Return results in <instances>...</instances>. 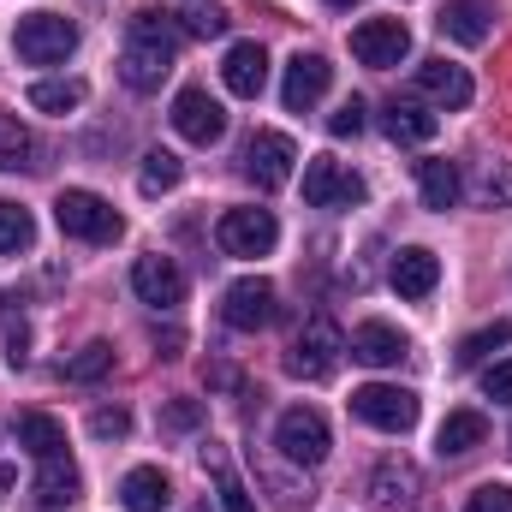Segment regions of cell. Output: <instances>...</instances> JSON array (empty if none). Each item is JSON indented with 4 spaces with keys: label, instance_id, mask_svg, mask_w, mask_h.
Returning <instances> with one entry per match:
<instances>
[{
    "label": "cell",
    "instance_id": "f546056e",
    "mask_svg": "<svg viewBox=\"0 0 512 512\" xmlns=\"http://www.w3.org/2000/svg\"><path fill=\"white\" fill-rule=\"evenodd\" d=\"M108 370H114V346L108 340H90L84 352L66 358V382H102Z\"/></svg>",
    "mask_w": 512,
    "mask_h": 512
},
{
    "label": "cell",
    "instance_id": "74e56055",
    "mask_svg": "<svg viewBox=\"0 0 512 512\" xmlns=\"http://www.w3.org/2000/svg\"><path fill=\"white\" fill-rule=\"evenodd\" d=\"M161 423H167V429H179V435H185V429H197V423H203V399H173V405L161 411Z\"/></svg>",
    "mask_w": 512,
    "mask_h": 512
},
{
    "label": "cell",
    "instance_id": "9a60e30c",
    "mask_svg": "<svg viewBox=\"0 0 512 512\" xmlns=\"http://www.w3.org/2000/svg\"><path fill=\"white\" fill-rule=\"evenodd\" d=\"M417 495H423V477H417L411 459H382V465L370 471V501H376L382 512L417 507Z\"/></svg>",
    "mask_w": 512,
    "mask_h": 512
},
{
    "label": "cell",
    "instance_id": "8fae6325",
    "mask_svg": "<svg viewBox=\"0 0 512 512\" xmlns=\"http://www.w3.org/2000/svg\"><path fill=\"white\" fill-rule=\"evenodd\" d=\"M352 54H358L364 66L387 72V66H399V60L411 54V30H405L399 18H364V24L352 30Z\"/></svg>",
    "mask_w": 512,
    "mask_h": 512
},
{
    "label": "cell",
    "instance_id": "e0dca14e",
    "mask_svg": "<svg viewBox=\"0 0 512 512\" xmlns=\"http://www.w3.org/2000/svg\"><path fill=\"white\" fill-rule=\"evenodd\" d=\"M387 280H393V292H399V298H429V292L441 286V256L423 251V245H405V251L393 256Z\"/></svg>",
    "mask_w": 512,
    "mask_h": 512
},
{
    "label": "cell",
    "instance_id": "d590c367",
    "mask_svg": "<svg viewBox=\"0 0 512 512\" xmlns=\"http://www.w3.org/2000/svg\"><path fill=\"white\" fill-rule=\"evenodd\" d=\"M173 18H179V36H221L227 30V18L215 6H191V12H173Z\"/></svg>",
    "mask_w": 512,
    "mask_h": 512
},
{
    "label": "cell",
    "instance_id": "484cf974",
    "mask_svg": "<svg viewBox=\"0 0 512 512\" xmlns=\"http://www.w3.org/2000/svg\"><path fill=\"white\" fill-rule=\"evenodd\" d=\"M417 191H423V209H453L465 197V179L453 161H423L417 167Z\"/></svg>",
    "mask_w": 512,
    "mask_h": 512
},
{
    "label": "cell",
    "instance_id": "8d00e7d4",
    "mask_svg": "<svg viewBox=\"0 0 512 512\" xmlns=\"http://www.w3.org/2000/svg\"><path fill=\"white\" fill-rule=\"evenodd\" d=\"M465 512H512V489L507 483H483V489L465 501Z\"/></svg>",
    "mask_w": 512,
    "mask_h": 512
},
{
    "label": "cell",
    "instance_id": "30bf717a",
    "mask_svg": "<svg viewBox=\"0 0 512 512\" xmlns=\"http://www.w3.org/2000/svg\"><path fill=\"white\" fill-rule=\"evenodd\" d=\"M173 131H179L185 143L209 149V143H221V131H227V108H221L203 84H185V90L173 96Z\"/></svg>",
    "mask_w": 512,
    "mask_h": 512
},
{
    "label": "cell",
    "instance_id": "7a4b0ae2",
    "mask_svg": "<svg viewBox=\"0 0 512 512\" xmlns=\"http://www.w3.org/2000/svg\"><path fill=\"white\" fill-rule=\"evenodd\" d=\"M72 48H78V24L60 12H24L12 30V54L24 66H66Z\"/></svg>",
    "mask_w": 512,
    "mask_h": 512
},
{
    "label": "cell",
    "instance_id": "cb8c5ba5",
    "mask_svg": "<svg viewBox=\"0 0 512 512\" xmlns=\"http://www.w3.org/2000/svg\"><path fill=\"white\" fill-rule=\"evenodd\" d=\"M203 471L215 477L221 512H256V501L245 495V483H239V471H233V459H227V447H221V441H203Z\"/></svg>",
    "mask_w": 512,
    "mask_h": 512
},
{
    "label": "cell",
    "instance_id": "f1b7e54d",
    "mask_svg": "<svg viewBox=\"0 0 512 512\" xmlns=\"http://www.w3.org/2000/svg\"><path fill=\"white\" fill-rule=\"evenodd\" d=\"M185 179V161L173 155V149H149L143 155V173H137V191L143 197H161V191H173Z\"/></svg>",
    "mask_w": 512,
    "mask_h": 512
},
{
    "label": "cell",
    "instance_id": "d6986e66",
    "mask_svg": "<svg viewBox=\"0 0 512 512\" xmlns=\"http://www.w3.org/2000/svg\"><path fill=\"white\" fill-rule=\"evenodd\" d=\"M411 346H405V334L393 328V322H358L352 328V358L358 364H370V370H387V364H399Z\"/></svg>",
    "mask_w": 512,
    "mask_h": 512
},
{
    "label": "cell",
    "instance_id": "7402d4cb",
    "mask_svg": "<svg viewBox=\"0 0 512 512\" xmlns=\"http://www.w3.org/2000/svg\"><path fill=\"white\" fill-rule=\"evenodd\" d=\"M18 447L42 465V459H60L66 453V423L60 417H48V411H18Z\"/></svg>",
    "mask_w": 512,
    "mask_h": 512
},
{
    "label": "cell",
    "instance_id": "5b68a950",
    "mask_svg": "<svg viewBox=\"0 0 512 512\" xmlns=\"http://www.w3.org/2000/svg\"><path fill=\"white\" fill-rule=\"evenodd\" d=\"M274 447H280V459H292V465H322L328 447H334L328 417H322L316 405H292V411H280V423H274Z\"/></svg>",
    "mask_w": 512,
    "mask_h": 512
},
{
    "label": "cell",
    "instance_id": "d6a6232c",
    "mask_svg": "<svg viewBox=\"0 0 512 512\" xmlns=\"http://www.w3.org/2000/svg\"><path fill=\"white\" fill-rule=\"evenodd\" d=\"M18 167H30V131L12 114H0V173H18Z\"/></svg>",
    "mask_w": 512,
    "mask_h": 512
},
{
    "label": "cell",
    "instance_id": "f35d334b",
    "mask_svg": "<svg viewBox=\"0 0 512 512\" xmlns=\"http://www.w3.org/2000/svg\"><path fill=\"white\" fill-rule=\"evenodd\" d=\"M328 131H334V137H358V131H364V102H358V96H352V102H340V108H334V120H328Z\"/></svg>",
    "mask_w": 512,
    "mask_h": 512
},
{
    "label": "cell",
    "instance_id": "44dd1931",
    "mask_svg": "<svg viewBox=\"0 0 512 512\" xmlns=\"http://www.w3.org/2000/svg\"><path fill=\"white\" fill-rule=\"evenodd\" d=\"M435 24H441V36L459 42V48H483V42H489V6H483V0H447Z\"/></svg>",
    "mask_w": 512,
    "mask_h": 512
},
{
    "label": "cell",
    "instance_id": "2e32d148",
    "mask_svg": "<svg viewBox=\"0 0 512 512\" xmlns=\"http://www.w3.org/2000/svg\"><path fill=\"white\" fill-rule=\"evenodd\" d=\"M417 90H423L435 108H471V96H477L471 72L453 66V60H423V66H417Z\"/></svg>",
    "mask_w": 512,
    "mask_h": 512
},
{
    "label": "cell",
    "instance_id": "8992f818",
    "mask_svg": "<svg viewBox=\"0 0 512 512\" xmlns=\"http://www.w3.org/2000/svg\"><path fill=\"white\" fill-rule=\"evenodd\" d=\"M352 417L382 429V435H405L417 423V393L411 387H393V382H370L352 393Z\"/></svg>",
    "mask_w": 512,
    "mask_h": 512
},
{
    "label": "cell",
    "instance_id": "e575fe53",
    "mask_svg": "<svg viewBox=\"0 0 512 512\" xmlns=\"http://www.w3.org/2000/svg\"><path fill=\"white\" fill-rule=\"evenodd\" d=\"M90 435H96V441H126L131 411L126 405H96V411H90Z\"/></svg>",
    "mask_w": 512,
    "mask_h": 512
},
{
    "label": "cell",
    "instance_id": "603a6c76",
    "mask_svg": "<svg viewBox=\"0 0 512 512\" xmlns=\"http://www.w3.org/2000/svg\"><path fill=\"white\" fill-rule=\"evenodd\" d=\"M120 507L126 512H167L173 507V483L155 465H137V471H126V483H120Z\"/></svg>",
    "mask_w": 512,
    "mask_h": 512
},
{
    "label": "cell",
    "instance_id": "ac0fdd59",
    "mask_svg": "<svg viewBox=\"0 0 512 512\" xmlns=\"http://www.w3.org/2000/svg\"><path fill=\"white\" fill-rule=\"evenodd\" d=\"M221 78H227V90H233V96L256 102V96H262V84H268V54H262V42H233V48H227V60H221Z\"/></svg>",
    "mask_w": 512,
    "mask_h": 512
},
{
    "label": "cell",
    "instance_id": "ba28073f",
    "mask_svg": "<svg viewBox=\"0 0 512 512\" xmlns=\"http://www.w3.org/2000/svg\"><path fill=\"white\" fill-rule=\"evenodd\" d=\"M292 167H298V143L286 131H256L245 143V179L256 191H280L292 179Z\"/></svg>",
    "mask_w": 512,
    "mask_h": 512
},
{
    "label": "cell",
    "instance_id": "83f0119b",
    "mask_svg": "<svg viewBox=\"0 0 512 512\" xmlns=\"http://www.w3.org/2000/svg\"><path fill=\"white\" fill-rule=\"evenodd\" d=\"M30 108L36 114H72V108H84V78H36L30 84Z\"/></svg>",
    "mask_w": 512,
    "mask_h": 512
},
{
    "label": "cell",
    "instance_id": "4fadbf2b",
    "mask_svg": "<svg viewBox=\"0 0 512 512\" xmlns=\"http://www.w3.org/2000/svg\"><path fill=\"white\" fill-rule=\"evenodd\" d=\"M328 84H334V66H328L322 54H292V60H286L280 102H286L292 114H304V108H316V102L328 96Z\"/></svg>",
    "mask_w": 512,
    "mask_h": 512
},
{
    "label": "cell",
    "instance_id": "4dcf8cb0",
    "mask_svg": "<svg viewBox=\"0 0 512 512\" xmlns=\"http://www.w3.org/2000/svg\"><path fill=\"white\" fill-rule=\"evenodd\" d=\"M495 346H512V322H489V328H477V334L459 346V370H477Z\"/></svg>",
    "mask_w": 512,
    "mask_h": 512
},
{
    "label": "cell",
    "instance_id": "52a82bcc",
    "mask_svg": "<svg viewBox=\"0 0 512 512\" xmlns=\"http://www.w3.org/2000/svg\"><path fill=\"white\" fill-rule=\"evenodd\" d=\"M304 203H310V209H358V203H364V179H358L346 161L316 155V161L304 167Z\"/></svg>",
    "mask_w": 512,
    "mask_h": 512
},
{
    "label": "cell",
    "instance_id": "9c48e42d",
    "mask_svg": "<svg viewBox=\"0 0 512 512\" xmlns=\"http://www.w3.org/2000/svg\"><path fill=\"white\" fill-rule=\"evenodd\" d=\"M215 245L227 256H268L280 245V221L268 209H227L215 227Z\"/></svg>",
    "mask_w": 512,
    "mask_h": 512
},
{
    "label": "cell",
    "instance_id": "1f68e13d",
    "mask_svg": "<svg viewBox=\"0 0 512 512\" xmlns=\"http://www.w3.org/2000/svg\"><path fill=\"white\" fill-rule=\"evenodd\" d=\"M30 239H36V221H30V209L0 197V251H24Z\"/></svg>",
    "mask_w": 512,
    "mask_h": 512
},
{
    "label": "cell",
    "instance_id": "6da1fadb",
    "mask_svg": "<svg viewBox=\"0 0 512 512\" xmlns=\"http://www.w3.org/2000/svg\"><path fill=\"white\" fill-rule=\"evenodd\" d=\"M173 48H179L173 12H155V6L131 12V36H126V54H120V84L137 90V96L161 90V78L173 72Z\"/></svg>",
    "mask_w": 512,
    "mask_h": 512
},
{
    "label": "cell",
    "instance_id": "4316f807",
    "mask_svg": "<svg viewBox=\"0 0 512 512\" xmlns=\"http://www.w3.org/2000/svg\"><path fill=\"white\" fill-rule=\"evenodd\" d=\"M382 126H387V137H393V143H429V137L441 131V120H435L423 102H393Z\"/></svg>",
    "mask_w": 512,
    "mask_h": 512
},
{
    "label": "cell",
    "instance_id": "d4e9b609",
    "mask_svg": "<svg viewBox=\"0 0 512 512\" xmlns=\"http://www.w3.org/2000/svg\"><path fill=\"white\" fill-rule=\"evenodd\" d=\"M78 489H84V477H78V465L66 453L60 459H42V471H36V501L42 507H72Z\"/></svg>",
    "mask_w": 512,
    "mask_h": 512
},
{
    "label": "cell",
    "instance_id": "ffe728a7",
    "mask_svg": "<svg viewBox=\"0 0 512 512\" xmlns=\"http://www.w3.org/2000/svg\"><path fill=\"white\" fill-rule=\"evenodd\" d=\"M483 441H489V417H483V411H447L441 429H435V453H441V459H465V453H477Z\"/></svg>",
    "mask_w": 512,
    "mask_h": 512
},
{
    "label": "cell",
    "instance_id": "277c9868",
    "mask_svg": "<svg viewBox=\"0 0 512 512\" xmlns=\"http://www.w3.org/2000/svg\"><path fill=\"white\" fill-rule=\"evenodd\" d=\"M340 352H346V340H340V328L328 322V316H310L298 334H292V352H286V370L298 376V382H328L334 370H340Z\"/></svg>",
    "mask_w": 512,
    "mask_h": 512
},
{
    "label": "cell",
    "instance_id": "836d02e7",
    "mask_svg": "<svg viewBox=\"0 0 512 512\" xmlns=\"http://www.w3.org/2000/svg\"><path fill=\"white\" fill-rule=\"evenodd\" d=\"M477 197H483L489 209H507L512 203V167L507 161H483V173H477Z\"/></svg>",
    "mask_w": 512,
    "mask_h": 512
},
{
    "label": "cell",
    "instance_id": "5bb4252c",
    "mask_svg": "<svg viewBox=\"0 0 512 512\" xmlns=\"http://www.w3.org/2000/svg\"><path fill=\"white\" fill-rule=\"evenodd\" d=\"M131 292H137L143 304H155V310H173V304H185V274H179V262H167V256H137Z\"/></svg>",
    "mask_w": 512,
    "mask_h": 512
},
{
    "label": "cell",
    "instance_id": "7c38bea8",
    "mask_svg": "<svg viewBox=\"0 0 512 512\" xmlns=\"http://www.w3.org/2000/svg\"><path fill=\"white\" fill-rule=\"evenodd\" d=\"M221 316H227V328H239V334L268 328V322H274V286H268L262 274L233 280V286H227V298H221Z\"/></svg>",
    "mask_w": 512,
    "mask_h": 512
},
{
    "label": "cell",
    "instance_id": "b9f144b4",
    "mask_svg": "<svg viewBox=\"0 0 512 512\" xmlns=\"http://www.w3.org/2000/svg\"><path fill=\"white\" fill-rule=\"evenodd\" d=\"M191 512H209V507H191Z\"/></svg>",
    "mask_w": 512,
    "mask_h": 512
},
{
    "label": "cell",
    "instance_id": "ab89813d",
    "mask_svg": "<svg viewBox=\"0 0 512 512\" xmlns=\"http://www.w3.org/2000/svg\"><path fill=\"white\" fill-rule=\"evenodd\" d=\"M483 399H495V405H512V364H495V370H483Z\"/></svg>",
    "mask_w": 512,
    "mask_h": 512
},
{
    "label": "cell",
    "instance_id": "3957f363",
    "mask_svg": "<svg viewBox=\"0 0 512 512\" xmlns=\"http://www.w3.org/2000/svg\"><path fill=\"white\" fill-rule=\"evenodd\" d=\"M54 221H60L66 239H84V245H114L126 233L120 209L108 197H96V191H60L54 197Z\"/></svg>",
    "mask_w": 512,
    "mask_h": 512
},
{
    "label": "cell",
    "instance_id": "60d3db41",
    "mask_svg": "<svg viewBox=\"0 0 512 512\" xmlns=\"http://www.w3.org/2000/svg\"><path fill=\"white\" fill-rule=\"evenodd\" d=\"M328 6H358V0H328Z\"/></svg>",
    "mask_w": 512,
    "mask_h": 512
}]
</instances>
